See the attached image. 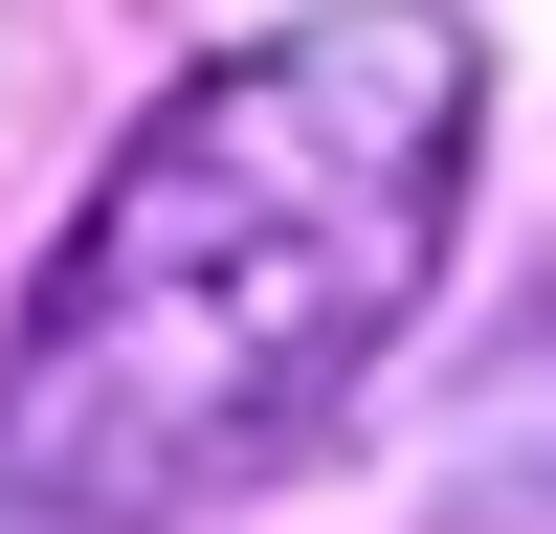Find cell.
<instances>
[{"label": "cell", "mask_w": 556, "mask_h": 534, "mask_svg": "<svg viewBox=\"0 0 556 534\" xmlns=\"http://www.w3.org/2000/svg\"><path fill=\"white\" fill-rule=\"evenodd\" d=\"M490 44L424 0L267 23L134 112V156L67 201L0 334V490L45 534H156L201 490L290 468L356 400V356L424 312L445 201H468Z\"/></svg>", "instance_id": "6da1fadb"}, {"label": "cell", "mask_w": 556, "mask_h": 534, "mask_svg": "<svg viewBox=\"0 0 556 534\" xmlns=\"http://www.w3.org/2000/svg\"><path fill=\"white\" fill-rule=\"evenodd\" d=\"M513 356H534V423H556V290H534V334H513Z\"/></svg>", "instance_id": "7a4b0ae2"}]
</instances>
